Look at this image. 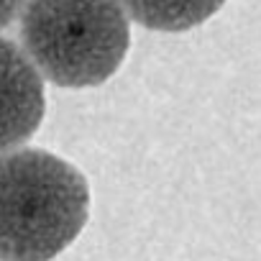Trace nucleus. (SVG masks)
I'll return each instance as SVG.
<instances>
[{
	"instance_id": "f257e3e1",
	"label": "nucleus",
	"mask_w": 261,
	"mask_h": 261,
	"mask_svg": "<svg viewBox=\"0 0 261 261\" xmlns=\"http://www.w3.org/2000/svg\"><path fill=\"white\" fill-rule=\"evenodd\" d=\"M90 185L44 149L0 154V261H51L82 233Z\"/></svg>"
},
{
	"instance_id": "f03ea898",
	"label": "nucleus",
	"mask_w": 261,
	"mask_h": 261,
	"mask_svg": "<svg viewBox=\"0 0 261 261\" xmlns=\"http://www.w3.org/2000/svg\"><path fill=\"white\" fill-rule=\"evenodd\" d=\"M21 41L49 82L97 87L125 59L130 23L120 0H26Z\"/></svg>"
},
{
	"instance_id": "7ed1b4c3",
	"label": "nucleus",
	"mask_w": 261,
	"mask_h": 261,
	"mask_svg": "<svg viewBox=\"0 0 261 261\" xmlns=\"http://www.w3.org/2000/svg\"><path fill=\"white\" fill-rule=\"evenodd\" d=\"M44 80L29 54L0 36V154L26 144L44 120Z\"/></svg>"
},
{
	"instance_id": "20e7f679",
	"label": "nucleus",
	"mask_w": 261,
	"mask_h": 261,
	"mask_svg": "<svg viewBox=\"0 0 261 261\" xmlns=\"http://www.w3.org/2000/svg\"><path fill=\"white\" fill-rule=\"evenodd\" d=\"M120 3L139 26L179 34L213 18L225 0H120Z\"/></svg>"
},
{
	"instance_id": "39448f33",
	"label": "nucleus",
	"mask_w": 261,
	"mask_h": 261,
	"mask_svg": "<svg viewBox=\"0 0 261 261\" xmlns=\"http://www.w3.org/2000/svg\"><path fill=\"white\" fill-rule=\"evenodd\" d=\"M23 6H26V0H0V31L8 29L18 18Z\"/></svg>"
}]
</instances>
